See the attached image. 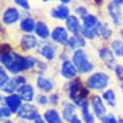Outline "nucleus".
I'll return each mask as SVG.
<instances>
[{
	"label": "nucleus",
	"mask_w": 123,
	"mask_h": 123,
	"mask_svg": "<svg viewBox=\"0 0 123 123\" xmlns=\"http://www.w3.org/2000/svg\"><path fill=\"white\" fill-rule=\"evenodd\" d=\"M2 64L12 73L17 74L24 71L28 68L33 67L36 61L32 58H24L18 53L9 52L7 54L1 55Z\"/></svg>",
	"instance_id": "obj_1"
},
{
	"label": "nucleus",
	"mask_w": 123,
	"mask_h": 123,
	"mask_svg": "<svg viewBox=\"0 0 123 123\" xmlns=\"http://www.w3.org/2000/svg\"><path fill=\"white\" fill-rule=\"evenodd\" d=\"M73 62L77 69L81 73H88L92 70L93 65L87 60L84 52L81 49H78L73 55Z\"/></svg>",
	"instance_id": "obj_2"
},
{
	"label": "nucleus",
	"mask_w": 123,
	"mask_h": 123,
	"mask_svg": "<svg viewBox=\"0 0 123 123\" xmlns=\"http://www.w3.org/2000/svg\"><path fill=\"white\" fill-rule=\"evenodd\" d=\"M87 93H88L87 90L84 89L82 86H80L79 82L72 83L70 87V96L78 105L82 106L85 103L84 98L87 95Z\"/></svg>",
	"instance_id": "obj_3"
},
{
	"label": "nucleus",
	"mask_w": 123,
	"mask_h": 123,
	"mask_svg": "<svg viewBox=\"0 0 123 123\" xmlns=\"http://www.w3.org/2000/svg\"><path fill=\"white\" fill-rule=\"evenodd\" d=\"M109 77L104 73H96L89 77L87 85L93 89H103L108 85Z\"/></svg>",
	"instance_id": "obj_4"
},
{
	"label": "nucleus",
	"mask_w": 123,
	"mask_h": 123,
	"mask_svg": "<svg viewBox=\"0 0 123 123\" xmlns=\"http://www.w3.org/2000/svg\"><path fill=\"white\" fill-rule=\"evenodd\" d=\"M38 115V111L35 106L30 104H24L21 105L19 111H18V117L24 118V119H35Z\"/></svg>",
	"instance_id": "obj_5"
},
{
	"label": "nucleus",
	"mask_w": 123,
	"mask_h": 123,
	"mask_svg": "<svg viewBox=\"0 0 123 123\" xmlns=\"http://www.w3.org/2000/svg\"><path fill=\"white\" fill-rule=\"evenodd\" d=\"M23 84H25V79L23 77H16L3 86V90L7 93H13L15 90L19 89Z\"/></svg>",
	"instance_id": "obj_6"
},
{
	"label": "nucleus",
	"mask_w": 123,
	"mask_h": 123,
	"mask_svg": "<svg viewBox=\"0 0 123 123\" xmlns=\"http://www.w3.org/2000/svg\"><path fill=\"white\" fill-rule=\"evenodd\" d=\"M92 107H93L95 114L99 118L103 119L106 116V108L103 104L102 99L99 96H94L92 98Z\"/></svg>",
	"instance_id": "obj_7"
},
{
	"label": "nucleus",
	"mask_w": 123,
	"mask_h": 123,
	"mask_svg": "<svg viewBox=\"0 0 123 123\" xmlns=\"http://www.w3.org/2000/svg\"><path fill=\"white\" fill-rule=\"evenodd\" d=\"M5 102L7 104V107L11 110L12 112H17L19 111L21 107V100L19 96L16 94H11L5 98Z\"/></svg>",
	"instance_id": "obj_8"
},
{
	"label": "nucleus",
	"mask_w": 123,
	"mask_h": 123,
	"mask_svg": "<svg viewBox=\"0 0 123 123\" xmlns=\"http://www.w3.org/2000/svg\"><path fill=\"white\" fill-rule=\"evenodd\" d=\"M51 38L60 44H67L69 42L67 31L63 27H56L51 33Z\"/></svg>",
	"instance_id": "obj_9"
},
{
	"label": "nucleus",
	"mask_w": 123,
	"mask_h": 123,
	"mask_svg": "<svg viewBox=\"0 0 123 123\" xmlns=\"http://www.w3.org/2000/svg\"><path fill=\"white\" fill-rule=\"evenodd\" d=\"M18 93H19V97L23 101L30 102V101H32V99H33L34 90H33L32 86L30 84H23L18 89Z\"/></svg>",
	"instance_id": "obj_10"
},
{
	"label": "nucleus",
	"mask_w": 123,
	"mask_h": 123,
	"mask_svg": "<svg viewBox=\"0 0 123 123\" xmlns=\"http://www.w3.org/2000/svg\"><path fill=\"white\" fill-rule=\"evenodd\" d=\"M61 74L66 79H72L77 75L76 67L70 61H64L62 64V69H61Z\"/></svg>",
	"instance_id": "obj_11"
},
{
	"label": "nucleus",
	"mask_w": 123,
	"mask_h": 123,
	"mask_svg": "<svg viewBox=\"0 0 123 123\" xmlns=\"http://www.w3.org/2000/svg\"><path fill=\"white\" fill-rule=\"evenodd\" d=\"M19 18V14L17 9L15 8H9L7 11H5L3 15V21L5 24H12L16 22Z\"/></svg>",
	"instance_id": "obj_12"
},
{
	"label": "nucleus",
	"mask_w": 123,
	"mask_h": 123,
	"mask_svg": "<svg viewBox=\"0 0 123 123\" xmlns=\"http://www.w3.org/2000/svg\"><path fill=\"white\" fill-rule=\"evenodd\" d=\"M99 54H100V57L102 58V60L104 61V63L110 69H112L113 64H114V57H113L112 52L109 49H102L100 50Z\"/></svg>",
	"instance_id": "obj_13"
},
{
	"label": "nucleus",
	"mask_w": 123,
	"mask_h": 123,
	"mask_svg": "<svg viewBox=\"0 0 123 123\" xmlns=\"http://www.w3.org/2000/svg\"><path fill=\"white\" fill-rule=\"evenodd\" d=\"M66 26L70 32L75 33V34H78L79 31L80 30V25L79 19L75 16H69L66 18Z\"/></svg>",
	"instance_id": "obj_14"
},
{
	"label": "nucleus",
	"mask_w": 123,
	"mask_h": 123,
	"mask_svg": "<svg viewBox=\"0 0 123 123\" xmlns=\"http://www.w3.org/2000/svg\"><path fill=\"white\" fill-rule=\"evenodd\" d=\"M108 9H109V12H110V14H111L114 23L116 25H118L120 23V21H121V12H120L118 4H116L114 2L110 3Z\"/></svg>",
	"instance_id": "obj_15"
},
{
	"label": "nucleus",
	"mask_w": 123,
	"mask_h": 123,
	"mask_svg": "<svg viewBox=\"0 0 123 123\" xmlns=\"http://www.w3.org/2000/svg\"><path fill=\"white\" fill-rule=\"evenodd\" d=\"M51 15H52V17H54L56 18L64 19V18H67L69 17V9L64 5L58 6L57 8L52 10Z\"/></svg>",
	"instance_id": "obj_16"
},
{
	"label": "nucleus",
	"mask_w": 123,
	"mask_h": 123,
	"mask_svg": "<svg viewBox=\"0 0 123 123\" xmlns=\"http://www.w3.org/2000/svg\"><path fill=\"white\" fill-rule=\"evenodd\" d=\"M37 44V40L32 35H25L21 39V46L25 49H33Z\"/></svg>",
	"instance_id": "obj_17"
},
{
	"label": "nucleus",
	"mask_w": 123,
	"mask_h": 123,
	"mask_svg": "<svg viewBox=\"0 0 123 123\" xmlns=\"http://www.w3.org/2000/svg\"><path fill=\"white\" fill-rule=\"evenodd\" d=\"M45 119L48 123H62L58 112L54 110H49L45 112Z\"/></svg>",
	"instance_id": "obj_18"
},
{
	"label": "nucleus",
	"mask_w": 123,
	"mask_h": 123,
	"mask_svg": "<svg viewBox=\"0 0 123 123\" xmlns=\"http://www.w3.org/2000/svg\"><path fill=\"white\" fill-rule=\"evenodd\" d=\"M35 32L42 39H47L48 36L49 35V30L48 26L44 22H42V21L37 23V25L35 27Z\"/></svg>",
	"instance_id": "obj_19"
},
{
	"label": "nucleus",
	"mask_w": 123,
	"mask_h": 123,
	"mask_svg": "<svg viewBox=\"0 0 123 123\" xmlns=\"http://www.w3.org/2000/svg\"><path fill=\"white\" fill-rule=\"evenodd\" d=\"M81 32L87 39H93L98 34V25L96 26H83Z\"/></svg>",
	"instance_id": "obj_20"
},
{
	"label": "nucleus",
	"mask_w": 123,
	"mask_h": 123,
	"mask_svg": "<svg viewBox=\"0 0 123 123\" xmlns=\"http://www.w3.org/2000/svg\"><path fill=\"white\" fill-rule=\"evenodd\" d=\"M37 85L40 89H42L44 91H50L53 87V83L50 80H49L43 77H39L37 79Z\"/></svg>",
	"instance_id": "obj_21"
},
{
	"label": "nucleus",
	"mask_w": 123,
	"mask_h": 123,
	"mask_svg": "<svg viewBox=\"0 0 123 123\" xmlns=\"http://www.w3.org/2000/svg\"><path fill=\"white\" fill-rule=\"evenodd\" d=\"M35 22L32 18H24L21 23H20V28L23 30L24 32H32L33 31V29L35 28Z\"/></svg>",
	"instance_id": "obj_22"
},
{
	"label": "nucleus",
	"mask_w": 123,
	"mask_h": 123,
	"mask_svg": "<svg viewBox=\"0 0 123 123\" xmlns=\"http://www.w3.org/2000/svg\"><path fill=\"white\" fill-rule=\"evenodd\" d=\"M98 35H100L103 39L107 40L111 35V30L106 23H99L98 24Z\"/></svg>",
	"instance_id": "obj_23"
},
{
	"label": "nucleus",
	"mask_w": 123,
	"mask_h": 123,
	"mask_svg": "<svg viewBox=\"0 0 123 123\" xmlns=\"http://www.w3.org/2000/svg\"><path fill=\"white\" fill-rule=\"evenodd\" d=\"M68 44H69L70 47L73 48V49H75V48H81V47H83V46L85 45V41H84V39H83L82 37L76 35V36L72 37V38L69 40Z\"/></svg>",
	"instance_id": "obj_24"
},
{
	"label": "nucleus",
	"mask_w": 123,
	"mask_h": 123,
	"mask_svg": "<svg viewBox=\"0 0 123 123\" xmlns=\"http://www.w3.org/2000/svg\"><path fill=\"white\" fill-rule=\"evenodd\" d=\"M81 113H82V117L85 123H93L94 122V118L92 116V114L89 112V109H88V104L85 102L82 105V110H81Z\"/></svg>",
	"instance_id": "obj_25"
},
{
	"label": "nucleus",
	"mask_w": 123,
	"mask_h": 123,
	"mask_svg": "<svg viewBox=\"0 0 123 123\" xmlns=\"http://www.w3.org/2000/svg\"><path fill=\"white\" fill-rule=\"evenodd\" d=\"M74 113H75V107L73 105H67L63 111V117L65 120L71 122V120L76 116Z\"/></svg>",
	"instance_id": "obj_26"
},
{
	"label": "nucleus",
	"mask_w": 123,
	"mask_h": 123,
	"mask_svg": "<svg viewBox=\"0 0 123 123\" xmlns=\"http://www.w3.org/2000/svg\"><path fill=\"white\" fill-rule=\"evenodd\" d=\"M41 53H42L43 56H45L49 60H51L54 57V49L50 46H49V45H46V46H44L42 48Z\"/></svg>",
	"instance_id": "obj_27"
},
{
	"label": "nucleus",
	"mask_w": 123,
	"mask_h": 123,
	"mask_svg": "<svg viewBox=\"0 0 123 123\" xmlns=\"http://www.w3.org/2000/svg\"><path fill=\"white\" fill-rule=\"evenodd\" d=\"M103 97L104 99L109 103V105L114 107L115 106V94L112 90H107L105 93L103 94Z\"/></svg>",
	"instance_id": "obj_28"
},
{
	"label": "nucleus",
	"mask_w": 123,
	"mask_h": 123,
	"mask_svg": "<svg viewBox=\"0 0 123 123\" xmlns=\"http://www.w3.org/2000/svg\"><path fill=\"white\" fill-rule=\"evenodd\" d=\"M82 18H83V22L85 26H96L99 24L96 17L92 15H85L84 17H82Z\"/></svg>",
	"instance_id": "obj_29"
},
{
	"label": "nucleus",
	"mask_w": 123,
	"mask_h": 123,
	"mask_svg": "<svg viewBox=\"0 0 123 123\" xmlns=\"http://www.w3.org/2000/svg\"><path fill=\"white\" fill-rule=\"evenodd\" d=\"M111 46H112V49H113L114 52L117 55L123 56V43L122 42H120V41H114V42H112Z\"/></svg>",
	"instance_id": "obj_30"
},
{
	"label": "nucleus",
	"mask_w": 123,
	"mask_h": 123,
	"mask_svg": "<svg viewBox=\"0 0 123 123\" xmlns=\"http://www.w3.org/2000/svg\"><path fill=\"white\" fill-rule=\"evenodd\" d=\"M0 76H1V78H0V84H1V87H3L9 81V78L2 68L0 69Z\"/></svg>",
	"instance_id": "obj_31"
},
{
	"label": "nucleus",
	"mask_w": 123,
	"mask_h": 123,
	"mask_svg": "<svg viewBox=\"0 0 123 123\" xmlns=\"http://www.w3.org/2000/svg\"><path fill=\"white\" fill-rule=\"evenodd\" d=\"M15 1H16V3H17L18 5H19V6L22 7L23 9H25V10H29V9H30V6H29V4H28L27 0H15Z\"/></svg>",
	"instance_id": "obj_32"
},
{
	"label": "nucleus",
	"mask_w": 123,
	"mask_h": 123,
	"mask_svg": "<svg viewBox=\"0 0 123 123\" xmlns=\"http://www.w3.org/2000/svg\"><path fill=\"white\" fill-rule=\"evenodd\" d=\"M103 123H118V121L114 118L113 115H109L103 118Z\"/></svg>",
	"instance_id": "obj_33"
},
{
	"label": "nucleus",
	"mask_w": 123,
	"mask_h": 123,
	"mask_svg": "<svg viewBox=\"0 0 123 123\" xmlns=\"http://www.w3.org/2000/svg\"><path fill=\"white\" fill-rule=\"evenodd\" d=\"M1 116H3V117H9L10 115H11V110L7 107V108H5V107H1Z\"/></svg>",
	"instance_id": "obj_34"
},
{
	"label": "nucleus",
	"mask_w": 123,
	"mask_h": 123,
	"mask_svg": "<svg viewBox=\"0 0 123 123\" xmlns=\"http://www.w3.org/2000/svg\"><path fill=\"white\" fill-rule=\"evenodd\" d=\"M115 73H116V76L117 78L123 81V67L122 66H116L115 68Z\"/></svg>",
	"instance_id": "obj_35"
},
{
	"label": "nucleus",
	"mask_w": 123,
	"mask_h": 123,
	"mask_svg": "<svg viewBox=\"0 0 123 123\" xmlns=\"http://www.w3.org/2000/svg\"><path fill=\"white\" fill-rule=\"evenodd\" d=\"M37 101H38V103L41 104V105H45V104H47V98H46L44 95H40V96H38Z\"/></svg>",
	"instance_id": "obj_36"
},
{
	"label": "nucleus",
	"mask_w": 123,
	"mask_h": 123,
	"mask_svg": "<svg viewBox=\"0 0 123 123\" xmlns=\"http://www.w3.org/2000/svg\"><path fill=\"white\" fill-rule=\"evenodd\" d=\"M50 100H51V103L56 104V103H57V101H58V96H57L56 94H53V95H51V96H50Z\"/></svg>",
	"instance_id": "obj_37"
},
{
	"label": "nucleus",
	"mask_w": 123,
	"mask_h": 123,
	"mask_svg": "<svg viewBox=\"0 0 123 123\" xmlns=\"http://www.w3.org/2000/svg\"><path fill=\"white\" fill-rule=\"evenodd\" d=\"M34 120H35V123H45V122H44V120H43V118H42L39 114L36 116V118H35Z\"/></svg>",
	"instance_id": "obj_38"
},
{
	"label": "nucleus",
	"mask_w": 123,
	"mask_h": 123,
	"mask_svg": "<svg viewBox=\"0 0 123 123\" xmlns=\"http://www.w3.org/2000/svg\"><path fill=\"white\" fill-rule=\"evenodd\" d=\"M70 123H81V121H80L77 116H75V117L71 120V122H70Z\"/></svg>",
	"instance_id": "obj_39"
},
{
	"label": "nucleus",
	"mask_w": 123,
	"mask_h": 123,
	"mask_svg": "<svg viewBox=\"0 0 123 123\" xmlns=\"http://www.w3.org/2000/svg\"><path fill=\"white\" fill-rule=\"evenodd\" d=\"M113 2L116 3V4H118V5H120V4L123 3V0H113Z\"/></svg>",
	"instance_id": "obj_40"
},
{
	"label": "nucleus",
	"mask_w": 123,
	"mask_h": 123,
	"mask_svg": "<svg viewBox=\"0 0 123 123\" xmlns=\"http://www.w3.org/2000/svg\"><path fill=\"white\" fill-rule=\"evenodd\" d=\"M60 1L62 2V3H69V2H70V0H60Z\"/></svg>",
	"instance_id": "obj_41"
},
{
	"label": "nucleus",
	"mask_w": 123,
	"mask_h": 123,
	"mask_svg": "<svg viewBox=\"0 0 123 123\" xmlns=\"http://www.w3.org/2000/svg\"><path fill=\"white\" fill-rule=\"evenodd\" d=\"M118 123H123V119H121V118H120V119L118 120Z\"/></svg>",
	"instance_id": "obj_42"
},
{
	"label": "nucleus",
	"mask_w": 123,
	"mask_h": 123,
	"mask_svg": "<svg viewBox=\"0 0 123 123\" xmlns=\"http://www.w3.org/2000/svg\"><path fill=\"white\" fill-rule=\"evenodd\" d=\"M120 35L122 36V38H123V29L121 30V31H120Z\"/></svg>",
	"instance_id": "obj_43"
},
{
	"label": "nucleus",
	"mask_w": 123,
	"mask_h": 123,
	"mask_svg": "<svg viewBox=\"0 0 123 123\" xmlns=\"http://www.w3.org/2000/svg\"><path fill=\"white\" fill-rule=\"evenodd\" d=\"M3 123H13L12 121H5V122H3Z\"/></svg>",
	"instance_id": "obj_44"
},
{
	"label": "nucleus",
	"mask_w": 123,
	"mask_h": 123,
	"mask_svg": "<svg viewBox=\"0 0 123 123\" xmlns=\"http://www.w3.org/2000/svg\"><path fill=\"white\" fill-rule=\"evenodd\" d=\"M121 88H122V90H123V84H122V85H121Z\"/></svg>",
	"instance_id": "obj_45"
},
{
	"label": "nucleus",
	"mask_w": 123,
	"mask_h": 123,
	"mask_svg": "<svg viewBox=\"0 0 123 123\" xmlns=\"http://www.w3.org/2000/svg\"><path fill=\"white\" fill-rule=\"evenodd\" d=\"M44 1H47V0H44Z\"/></svg>",
	"instance_id": "obj_46"
}]
</instances>
